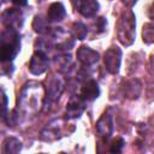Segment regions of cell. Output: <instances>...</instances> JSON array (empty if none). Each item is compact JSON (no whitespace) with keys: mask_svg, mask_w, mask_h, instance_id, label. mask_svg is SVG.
<instances>
[{"mask_svg":"<svg viewBox=\"0 0 154 154\" xmlns=\"http://www.w3.org/2000/svg\"><path fill=\"white\" fill-rule=\"evenodd\" d=\"M20 49V40L16 29L7 28L0 38V59L1 61H11Z\"/></svg>","mask_w":154,"mask_h":154,"instance_id":"cell-1","label":"cell"},{"mask_svg":"<svg viewBox=\"0 0 154 154\" xmlns=\"http://www.w3.org/2000/svg\"><path fill=\"white\" fill-rule=\"evenodd\" d=\"M135 14L131 11L124 12L117 23V37L124 46H130L135 40Z\"/></svg>","mask_w":154,"mask_h":154,"instance_id":"cell-2","label":"cell"},{"mask_svg":"<svg viewBox=\"0 0 154 154\" xmlns=\"http://www.w3.org/2000/svg\"><path fill=\"white\" fill-rule=\"evenodd\" d=\"M103 61H105V66L106 70L116 75L119 71L120 67V61H122V51L118 47H109L103 57Z\"/></svg>","mask_w":154,"mask_h":154,"instance_id":"cell-3","label":"cell"},{"mask_svg":"<svg viewBox=\"0 0 154 154\" xmlns=\"http://www.w3.org/2000/svg\"><path fill=\"white\" fill-rule=\"evenodd\" d=\"M47 67H48V58H47V55L41 51L35 52L34 55L30 59V63H29L30 72L32 75H41L47 70Z\"/></svg>","mask_w":154,"mask_h":154,"instance_id":"cell-4","label":"cell"},{"mask_svg":"<svg viewBox=\"0 0 154 154\" xmlns=\"http://www.w3.org/2000/svg\"><path fill=\"white\" fill-rule=\"evenodd\" d=\"M72 2L83 17H93L99 11V2L96 0H72Z\"/></svg>","mask_w":154,"mask_h":154,"instance_id":"cell-5","label":"cell"},{"mask_svg":"<svg viewBox=\"0 0 154 154\" xmlns=\"http://www.w3.org/2000/svg\"><path fill=\"white\" fill-rule=\"evenodd\" d=\"M76 55H77V59L85 66H90V65L97 63L99 58H100V55H99V53L96 51H94V49H91V48H89L87 46L79 47L77 49Z\"/></svg>","mask_w":154,"mask_h":154,"instance_id":"cell-6","label":"cell"},{"mask_svg":"<svg viewBox=\"0 0 154 154\" xmlns=\"http://www.w3.org/2000/svg\"><path fill=\"white\" fill-rule=\"evenodd\" d=\"M84 99L82 96H73L66 105V116L69 118H78L84 111Z\"/></svg>","mask_w":154,"mask_h":154,"instance_id":"cell-7","label":"cell"},{"mask_svg":"<svg viewBox=\"0 0 154 154\" xmlns=\"http://www.w3.org/2000/svg\"><path fill=\"white\" fill-rule=\"evenodd\" d=\"M96 131L100 136L103 137H109L113 131V122H112V116L108 113L102 114V117L97 120L96 123Z\"/></svg>","mask_w":154,"mask_h":154,"instance_id":"cell-8","label":"cell"},{"mask_svg":"<svg viewBox=\"0 0 154 154\" xmlns=\"http://www.w3.org/2000/svg\"><path fill=\"white\" fill-rule=\"evenodd\" d=\"M99 95H100V88H99V84L96 83V81H94V79L87 81L81 89V96L85 101H93Z\"/></svg>","mask_w":154,"mask_h":154,"instance_id":"cell-9","label":"cell"},{"mask_svg":"<svg viewBox=\"0 0 154 154\" xmlns=\"http://www.w3.org/2000/svg\"><path fill=\"white\" fill-rule=\"evenodd\" d=\"M2 22L7 28L16 29L18 25L22 24V13L14 8H8L2 13Z\"/></svg>","mask_w":154,"mask_h":154,"instance_id":"cell-10","label":"cell"},{"mask_svg":"<svg viewBox=\"0 0 154 154\" xmlns=\"http://www.w3.org/2000/svg\"><path fill=\"white\" fill-rule=\"evenodd\" d=\"M65 16V7L61 2H53L47 11V20L49 22H59Z\"/></svg>","mask_w":154,"mask_h":154,"instance_id":"cell-11","label":"cell"},{"mask_svg":"<svg viewBox=\"0 0 154 154\" xmlns=\"http://www.w3.org/2000/svg\"><path fill=\"white\" fill-rule=\"evenodd\" d=\"M141 91V84L137 79H131L128 81L124 84V95L129 99H136L138 97Z\"/></svg>","mask_w":154,"mask_h":154,"instance_id":"cell-12","label":"cell"},{"mask_svg":"<svg viewBox=\"0 0 154 154\" xmlns=\"http://www.w3.org/2000/svg\"><path fill=\"white\" fill-rule=\"evenodd\" d=\"M22 149V142L16 137H7L2 143V152L6 154H16Z\"/></svg>","mask_w":154,"mask_h":154,"instance_id":"cell-13","label":"cell"},{"mask_svg":"<svg viewBox=\"0 0 154 154\" xmlns=\"http://www.w3.org/2000/svg\"><path fill=\"white\" fill-rule=\"evenodd\" d=\"M142 40L147 45L154 42V24L146 23L143 25V29H142Z\"/></svg>","mask_w":154,"mask_h":154,"instance_id":"cell-14","label":"cell"},{"mask_svg":"<svg viewBox=\"0 0 154 154\" xmlns=\"http://www.w3.org/2000/svg\"><path fill=\"white\" fill-rule=\"evenodd\" d=\"M61 90H63V83H61V81H60V79H58V78L53 79V81L51 82L49 87H48L49 96H51L52 99H54V100H55V99H58V97H59V95H60Z\"/></svg>","mask_w":154,"mask_h":154,"instance_id":"cell-15","label":"cell"},{"mask_svg":"<svg viewBox=\"0 0 154 154\" xmlns=\"http://www.w3.org/2000/svg\"><path fill=\"white\" fill-rule=\"evenodd\" d=\"M72 34H73V36L76 38L84 40L87 34H88V29L82 23H73V25H72Z\"/></svg>","mask_w":154,"mask_h":154,"instance_id":"cell-16","label":"cell"},{"mask_svg":"<svg viewBox=\"0 0 154 154\" xmlns=\"http://www.w3.org/2000/svg\"><path fill=\"white\" fill-rule=\"evenodd\" d=\"M123 147H124V140L120 138V137H118V138H116V140L112 141L111 147H109V152L111 153H120L122 149H123Z\"/></svg>","mask_w":154,"mask_h":154,"instance_id":"cell-17","label":"cell"},{"mask_svg":"<svg viewBox=\"0 0 154 154\" xmlns=\"http://www.w3.org/2000/svg\"><path fill=\"white\" fill-rule=\"evenodd\" d=\"M34 29L37 32H43L45 29H47V26H46V23L42 22V19L40 17H36L35 18V22H34Z\"/></svg>","mask_w":154,"mask_h":154,"instance_id":"cell-18","label":"cell"},{"mask_svg":"<svg viewBox=\"0 0 154 154\" xmlns=\"http://www.w3.org/2000/svg\"><path fill=\"white\" fill-rule=\"evenodd\" d=\"M96 24L99 26V31H103L105 25H106V19L105 18H99L97 22H96Z\"/></svg>","mask_w":154,"mask_h":154,"instance_id":"cell-19","label":"cell"},{"mask_svg":"<svg viewBox=\"0 0 154 154\" xmlns=\"http://www.w3.org/2000/svg\"><path fill=\"white\" fill-rule=\"evenodd\" d=\"M6 106H7V97H6L5 93L2 91V118H5V113H6Z\"/></svg>","mask_w":154,"mask_h":154,"instance_id":"cell-20","label":"cell"},{"mask_svg":"<svg viewBox=\"0 0 154 154\" xmlns=\"http://www.w3.org/2000/svg\"><path fill=\"white\" fill-rule=\"evenodd\" d=\"M122 2H123L125 6H128V7H132V6L137 2V0H122Z\"/></svg>","mask_w":154,"mask_h":154,"instance_id":"cell-21","label":"cell"},{"mask_svg":"<svg viewBox=\"0 0 154 154\" xmlns=\"http://www.w3.org/2000/svg\"><path fill=\"white\" fill-rule=\"evenodd\" d=\"M12 2L17 6H24L26 5V0H12Z\"/></svg>","mask_w":154,"mask_h":154,"instance_id":"cell-22","label":"cell"},{"mask_svg":"<svg viewBox=\"0 0 154 154\" xmlns=\"http://www.w3.org/2000/svg\"><path fill=\"white\" fill-rule=\"evenodd\" d=\"M148 16H149V18H150V19H153V20H154V4H153L150 7H149Z\"/></svg>","mask_w":154,"mask_h":154,"instance_id":"cell-23","label":"cell"}]
</instances>
